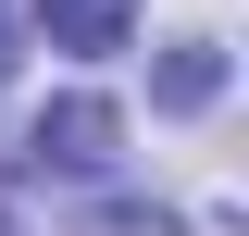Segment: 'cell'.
I'll return each instance as SVG.
<instances>
[{"instance_id": "1", "label": "cell", "mask_w": 249, "mask_h": 236, "mask_svg": "<svg viewBox=\"0 0 249 236\" xmlns=\"http://www.w3.org/2000/svg\"><path fill=\"white\" fill-rule=\"evenodd\" d=\"M112 137H124L112 100H50V112L13 137V162H25V174H100V162H112Z\"/></svg>"}, {"instance_id": "2", "label": "cell", "mask_w": 249, "mask_h": 236, "mask_svg": "<svg viewBox=\"0 0 249 236\" xmlns=\"http://www.w3.org/2000/svg\"><path fill=\"white\" fill-rule=\"evenodd\" d=\"M162 112H212L224 100V37H162Z\"/></svg>"}, {"instance_id": "3", "label": "cell", "mask_w": 249, "mask_h": 236, "mask_svg": "<svg viewBox=\"0 0 249 236\" xmlns=\"http://www.w3.org/2000/svg\"><path fill=\"white\" fill-rule=\"evenodd\" d=\"M37 25H50V50H124L137 0H37Z\"/></svg>"}, {"instance_id": "4", "label": "cell", "mask_w": 249, "mask_h": 236, "mask_svg": "<svg viewBox=\"0 0 249 236\" xmlns=\"http://www.w3.org/2000/svg\"><path fill=\"white\" fill-rule=\"evenodd\" d=\"M13 62H25V37H13V0H0V75H13Z\"/></svg>"}]
</instances>
